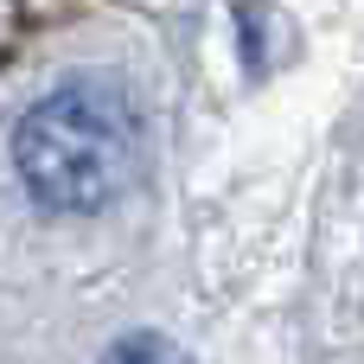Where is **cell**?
I'll return each instance as SVG.
<instances>
[{"instance_id":"2","label":"cell","mask_w":364,"mask_h":364,"mask_svg":"<svg viewBox=\"0 0 364 364\" xmlns=\"http://www.w3.org/2000/svg\"><path fill=\"white\" fill-rule=\"evenodd\" d=\"M102 364H192L166 333H122L109 352H102Z\"/></svg>"},{"instance_id":"1","label":"cell","mask_w":364,"mask_h":364,"mask_svg":"<svg viewBox=\"0 0 364 364\" xmlns=\"http://www.w3.org/2000/svg\"><path fill=\"white\" fill-rule=\"evenodd\" d=\"M13 173L51 218L109 211L141 173V122L102 77H70L38 96L13 128Z\"/></svg>"}]
</instances>
